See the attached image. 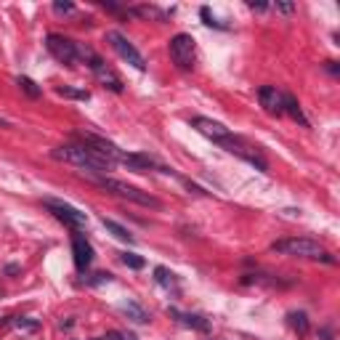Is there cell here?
I'll use <instances>...</instances> for the list:
<instances>
[{
	"mask_svg": "<svg viewBox=\"0 0 340 340\" xmlns=\"http://www.w3.org/2000/svg\"><path fill=\"white\" fill-rule=\"evenodd\" d=\"M53 159H59V162H69L74 167H80L82 173L88 170V173H107V170L115 167V162L107 157H101L99 152H93L91 146L85 144H64L59 149H53Z\"/></svg>",
	"mask_w": 340,
	"mask_h": 340,
	"instance_id": "1",
	"label": "cell"
},
{
	"mask_svg": "<svg viewBox=\"0 0 340 340\" xmlns=\"http://www.w3.org/2000/svg\"><path fill=\"white\" fill-rule=\"evenodd\" d=\"M274 252H282V255H292V258H311V261H327V263H335V258L329 255L322 244L314 242V239H306V237H292V239H279L271 244Z\"/></svg>",
	"mask_w": 340,
	"mask_h": 340,
	"instance_id": "2",
	"label": "cell"
},
{
	"mask_svg": "<svg viewBox=\"0 0 340 340\" xmlns=\"http://www.w3.org/2000/svg\"><path fill=\"white\" fill-rule=\"evenodd\" d=\"M91 181H93V184H99L101 189H107V192H112V194L122 197V200L136 202V205L154 207V210H159V207H162V202H159L157 197L146 194V192H141V189L130 186V184H125V181H117V178H109V176H91Z\"/></svg>",
	"mask_w": 340,
	"mask_h": 340,
	"instance_id": "3",
	"label": "cell"
},
{
	"mask_svg": "<svg viewBox=\"0 0 340 340\" xmlns=\"http://www.w3.org/2000/svg\"><path fill=\"white\" fill-rule=\"evenodd\" d=\"M107 40H109V45L117 51V56L122 61H128L133 69H138V72H144L146 69V61H144V56H141L138 51H136V45L128 40L125 35H120L117 30H112V32H107Z\"/></svg>",
	"mask_w": 340,
	"mask_h": 340,
	"instance_id": "4",
	"label": "cell"
},
{
	"mask_svg": "<svg viewBox=\"0 0 340 340\" xmlns=\"http://www.w3.org/2000/svg\"><path fill=\"white\" fill-rule=\"evenodd\" d=\"M194 37L192 35H176L173 40H170V59L176 61V67L181 69H192L194 67Z\"/></svg>",
	"mask_w": 340,
	"mask_h": 340,
	"instance_id": "5",
	"label": "cell"
},
{
	"mask_svg": "<svg viewBox=\"0 0 340 340\" xmlns=\"http://www.w3.org/2000/svg\"><path fill=\"white\" fill-rule=\"evenodd\" d=\"M45 48H48V53L53 56L56 61L67 64V67H72V64H77V43H72L69 37H61V35H48V37H45Z\"/></svg>",
	"mask_w": 340,
	"mask_h": 340,
	"instance_id": "6",
	"label": "cell"
},
{
	"mask_svg": "<svg viewBox=\"0 0 340 340\" xmlns=\"http://www.w3.org/2000/svg\"><path fill=\"white\" fill-rule=\"evenodd\" d=\"M45 207L53 213V218H59L64 226H69V229H82L85 223H88V215L85 213H80L77 207H72V205H67V202H56V200H45Z\"/></svg>",
	"mask_w": 340,
	"mask_h": 340,
	"instance_id": "7",
	"label": "cell"
},
{
	"mask_svg": "<svg viewBox=\"0 0 340 340\" xmlns=\"http://www.w3.org/2000/svg\"><path fill=\"white\" fill-rule=\"evenodd\" d=\"M221 146L226 149V152H231V154H237V157H242L244 162H250L252 167H258L261 173H266L269 170V165H266V159H263L258 152H255L252 146H247L244 141H239L237 136H231V138H226V141H221Z\"/></svg>",
	"mask_w": 340,
	"mask_h": 340,
	"instance_id": "8",
	"label": "cell"
},
{
	"mask_svg": "<svg viewBox=\"0 0 340 340\" xmlns=\"http://www.w3.org/2000/svg\"><path fill=\"white\" fill-rule=\"evenodd\" d=\"M192 128H197L202 136L218 141V144H221V141H226V138H231V130L226 128V125H221V122L210 120V117H194L192 120Z\"/></svg>",
	"mask_w": 340,
	"mask_h": 340,
	"instance_id": "9",
	"label": "cell"
},
{
	"mask_svg": "<svg viewBox=\"0 0 340 340\" xmlns=\"http://www.w3.org/2000/svg\"><path fill=\"white\" fill-rule=\"evenodd\" d=\"M72 255H74V266L77 271H85L93 261V247L82 234H72Z\"/></svg>",
	"mask_w": 340,
	"mask_h": 340,
	"instance_id": "10",
	"label": "cell"
},
{
	"mask_svg": "<svg viewBox=\"0 0 340 340\" xmlns=\"http://www.w3.org/2000/svg\"><path fill=\"white\" fill-rule=\"evenodd\" d=\"M258 101L266 112H271V115H282V93L274 88V85H263L258 91Z\"/></svg>",
	"mask_w": 340,
	"mask_h": 340,
	"instance_id": "11",
	"label": "cell"
},
{
	"mask_svg": "<svg viewBox=\"0 0 340 340\" xmlns=\"http://www.w3.org/2000/svg\"><path fill=\"white\" fill-rule=\"evenodd\" d=\"M167 314H170V316H176L178 322L186 324V327L200 329V332H207V329H210V322H207L205 316H197V314H181L178 308H167Z\"/></svg>",
	"mask_w": 340,
	"mask_h": 340,
	"instance_id": "12",
	"label": "cell"
},
{
	"mask_svg": "<svg viewBox=\"0 0 340 340\" xmlns=\"http://www.w3.org/2000/svg\"><path fill=\"white\" fill-rule=\"evenodd\" d=\"M282 112H287L292 120H298L303 128H308V120L303 117V109H300V104L295 96H290V93H282Z\"/></svg>",
	"mask_w": 340,
	"mask_h": 340,
	"instance_id": "13",
	"label": "cell"
},
{
	"mask_svg": "<svg viewBox=\"0 0 340 340\" xmlns=\"http://www.w3.org/2000/svg\"><path fill=\"white\" fill-rule=\"evenodd\" d=\"M287 324L295 329L298 335H306L308 332V316L303 314V311H290V314H287Z\"/></svg>",
	"mask_w": 340,
	"mask_h": 340,
	"instance_id": "14",
	"label": "cell"
},
{
	"mask_svg": "<svg viewBox=\"0 0 340 340\" xmlns=\"http://www.w3.org/2000/svg\"><path fill=\"white\" fill-rule=\"evenodd\" d=\"M101 223H104V229H107L109 234H115V237L117 239H122V242H136L133 239V234H130L128 229H125V226H120V223H115V221H109V218H101Z\"/></svg>",
	"mask_w": 340,
	"mask_h": 340,
	"instance_id": "15",
	"label": "cell"
},
{
	"mask_svg": "<svg viewBox=\"0 0 340 340\" xmlns=\"http://www.w3.org/2000/svg\"><path fill=\"white\" fill-rule=\"evenodd\" d=\"M120 311H122L125 316H130L133 322H138V324H146V322H149V314H146L141 306H136V303H122Z\"/></svg>",
	"mask_w": 340,
	"mask_h": 340,
	"instance_id": "16",
	"label": "cell"
},
{
	"mask_svg": "<svg viewBox=\"0 0 340 340\" xmlns=\"http://www.w3.org/2000/svg\"><path fill=\"white\" fill-rule=\"evenodd\" d=\"M154 279H157L162 287H167V290H176V287H178L176 274H173V271H167V269H162V266H157V269H154Z\"/></svg>",
	"mask_w": 340,
	"mask_h": 340,
	"instance_id": "17",
	"label": "cell"
},
{
	"mask_svg": "<svg viewBox=\"0 0 340 340\" xmlns=\"http://www.w3.org/2000/svg\"><path fill=\"white\" fill-rule=\"evenodd\" d=\"M56 93L64 99H77V101H88L91 93L88 91H77V88H69V85H61V88H56Z\"/></svg>",
	"mask_w": 340,
	"mask_h": 340,
	"instance_id": "18",
	"label": "cell"
},
{
	"mask_svg": "<svg viewBox=\"0 0 340 340\" xmlns=\"http://www.w3.org/2000/svg\"><path fill=\"white\" fill-rule=\"evenodd\" d=\"M16 85H19V88H22L30 99H40V93H43L40 88H37V82H35V80H30V77H19V80H16Z\"/></svg>",
	"mask_w": 340,
	"mask_h": 340,
	"instance_id": "19",
	"label": "cell"
},
{
	"mask_svg": "<svg viewBox=\"0 0 340 340\" xmlns=\"http://www.w3.org/2000/svg\"><path fill=\"white\" fill-rule=\"evenodd\" d=\"M120 261H122V263H125V266H128V269H136V271L146 266V261H144V258H141V255H136V252H122V255H120Z\"/></svg>",
	"mask_w": 340,
	"mask_h": 340,
	"instance_id": "20",
	"label": "cell"
},
{
	"mask_svg": "<svg viewBox=\"0 0 340 340\" xmlns=\"http://www.w3.org/2000/svg\"><path fill=\"white\" fill-rule=\"evenodd\" d=\"M14 327H19V329H37V327H40V322H37V319H30V316H16L14 319Z\"/></svg>",
	"mask_w": 340,
	"mask_h": 340,
	"instance_id": "21",
	"label": "cell"
},
{
	"mask_svg": "<svg viewBox=\"0 0 340 340\" xmlns=\"http://www.w3.org/2000/svg\"><path fill=\"white\" fill-rule=\"evenodd\" d=\"M53 11H56V14H74V6L69 3V0H56V3H53Z\"/></svg>",
	"mask_w": 340,
	"mask_h": 340,
	"instance_id": "22",
	"label": "cell"
},
{
	"mask_svg": "<svg viewBox=\"0 0 340 340\" xmlns=\"http://www.w3.org/2000/svg\"><path fill=\"white\" fill-rule=\"evenodd\" d=\"M274 11H277V14H285V16H290L292 11H295V3H274Z\"/></svg>",
	"mask_w": 340,
	"mask_h": 340,
	"instance_id": "23",
	"label": "cell"
},
{
	"mask_svg": "<svg viewBox=\"0 0 340 340\" xmlns=\"http://www.w3.org/2000/svg\"><path fill=\"white\" fill-rule=\"evenodd\" d=\"M200 14H202V19H205V24H207V27H221V30H223V24H221V22H215V19L210 16V8H202Z\"/></svg>",
	"mask_w": 340,
	"mask_h": 340,
	"instance_id": "24",
	"label": "cell"
},
{
	"mask_svg": "<svg viewBox=\"0 0 340 340\" xmlns=\"http://www.w3.org/2000/svg\"><path fill=\"white\" fill-rule=\"evenodd\" d=\"M91 285H104V282H112V274H93V279H88Z\"/></svg>",
	"mask_w": 340,
	"mask_h": 340,
	"instance_id": "25",
	"label": "cell"
},
{
	"mask_svg": "<svg viewBox=\"0 0 340 340\" xmlns=\"http://www.w3.org/2000/svg\"><path fill=\"white\" fill-rule=\"evenodd\" d=\"M6 274H8V277H16V274H19V263H8Z\"/></svg>",
	"mask_w": 340,
	"mask_h": 340,
	"instance_id": "26",
	"label": "cell"
},
{
	"mask_svg": "<svg viewBox=\"0 0 340 340\" xmlns=\"http://www.w3.org/2000/svg\"><path fill=\"white\" fill-rule=\"evenodd\" d=\"M319 340H332V332H329V327H322V329H319Z\"/></svg>",
	"mask_w": 340,
	"mask_h": 340,
	"instance_id": "27",
	"label": "cell"
},
{
	"mask_svg": "<svg viewBox=\"0 0 340 340\" xmlns=\"http://www.w3.org/2000/svg\"><path fill=\"white\" fill-rule=\"evenodd\" d=\"M247 8H250V11H266V3H247Z\"/></svg>",
	"mask_w": 340,
	"mask_h": 340,
	"instance_id": "28",
	"label": "cell"
},
{
	"mask_svg": "<svg viewBox=\"0 0 340 340\" xmlns=\"http://www.w3.org/2000/svg\"><path fill=\"white\" fill-rule=\"evenodd\" d=\"M104 340H125V335H122V332H109Z\"/></svg>",
	"mask_w": 340,
	"mask_h": 340,
	"instance_id": "29",
	"label": "cell"
},
{
	"mask_svg": "<svg viewBox=\"0 0 340 340\" xmlns=\"http://www.w3.org/2000/svg\"><path fill=\"white\" fill-rule=\"evenodd\" d=\"M327 69L332 72V74H337V64H335V61H327Z\"/></svg>",
	"mask_w": 340,
	"mask_h": 340,
	"instance_id": "30",
	"label": "cell"
},
{
	"mask_svg": "<svg viewBox=\"0 0 340 340\" xmlns=\"http://www.w3.org/2000/svg\"><path fill=\"white\" fill-rule=\"evenodd\" d=\"M0 128H8V122H6V120H0Z\"/></svg>",
	"mask_w": 340,
	"mask_h": 340,
	"instance_id": "31",
	"label": "cell"
},
{
	"mask_svg": "<svg viewBox=\"0 0 340 340\" xmlns=\"http://www.w3.org/2000/svg\"><path fill=\"white\" fill-rule=\"evenodd\" d=\"M125 340H133V337H125Z\"/></svg>",
	"mask_w": 340,
	"mask_h": 340,
	"instance_id": "32",
	"label": "cell"
}]
</instances>
